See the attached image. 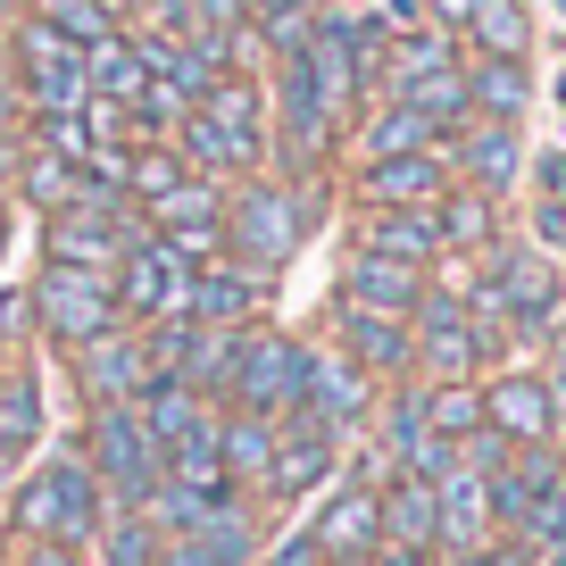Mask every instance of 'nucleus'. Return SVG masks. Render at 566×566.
Masks as SVG:
<instances>
[{
    "instance_id": "f257e3e1",
    "label": "nucleus",
    "mask_w": 566,
    "mask_h": 566,
    "mask_svg": "<svg viewBox=\"0 0 566 566\" xmlns=\"http://www.w3.org/2000/svg\"><path fill=\"white\" fill-rule=\"evenodd\" d=\"M101 516H108V492H101V475L84 467L75 442L25 459L18 475H9V500H0V533H9V542H75V549H92Z\"/></svg>"
},
{
    "instance_id": "f03ea898",
    "label": "nucleus",
    "mask_w": 566,
    "mask_h": 566,
    "mask_svg": "<svg viewBox=\"0 0 566 566\" xmlns=\"http://www.w3.org/2000/svg\"><path fill=\"white\" fill-rule=\"evenodd\" d=\"M317 209H325V184L317 176H242L226 184V259L259 266V275H283L301 259V242L317 233Z\"/></svg>"
},
{
    "instance_id": "7ed1b4c3",
    "label": "nucleus",
    "mask_w": 566,
    "mask_h": 566,
    "mask_svg": "<svg viewBox=\"0 0 566 566\" xmlns=\"http://www.w3.org/2000/svg\"><path fill=\"white\" fill-rule=\"evenodd\" d=\"M475 275L492 283L500 325H509V350L542 358V342L566 325V259H549L533 233H500V242L475 259Z\"/></svg>"
},
{
    "instance_id": "20e7f679",
    "label": "nucleus",
    "mask_w": 566,
    "mask_h": 566,
    "mask_svg": "<svg viewBox=\"0 0 566 566\" xmlns=\"http://www.w3.org/2000/svg\"><path fill=\"white\" fill-rule=\"evenodd\" d=\"M75 450H84V467L101 475L108 509H150V492L167 483V450H159V433L142 424L134 400L84 408V417H75Z\"/></svg>"
},
{
    "instance_id": "39448f33",
    "label": "nucleus",
    "mask_w": 566,
    "mask_h": 566,
    "mask_svg": "<svg viewBox=\"0 0 566 566\" xmlns=\"http://www.w3.org/2000/svg\"><path fill=\"white\" fill-rule=\"evenodd\" d=\"M408 334H417V384H483L492 367H509V350H500V342L467 317L459 283H450L442 266H433V283H424V301H417V317H408Z\"/></svg>"
},
{
    "instance_id": "423d86ee",
    "label": "nucleus",
    "mask_w": 566,
    "mask_h": 566,
    "mask_svg": "<svg viewBox=\"0 0 566 566\" xmlns=\"http://www.w3.org/2000/svg\"><path fill=\"white\" fill-rule=\"evenodd\" d=\"M266 101H275V142L292 150V167H301V176H317V167L334 159L342 117H350V108H342L334 84L317 75L308 42H301V51H275V92H266Z\"/></svg>"
},
{
    "instance_id": "0eeeda50",
    "label": "nucleus",
    "mask_w": 566,
    "mask_h": 566,
    "mask_svg": "<svg viewBox=\"0 0 566 566\" xmlns=\"http://www.w3.org/2000/svg\"><path fill=\"white\" fill-rule=\"evenodd\" d=\"M34 292V350H84L92 334H108V325H125L117 317V283L108 275H92V266H59V259H42V275L25 283Z\"/></svg>"
},
{
    "instance_id": "6e6552de",
    "label": "nucleus",
    "mask_w": 566,
    "mask_h": 566,
    "mask_svg": "<svg viewBox=\"0 0 566 566\" xmlns=\"http://www.w3.org/2000/svg\"><path fill=\"white\" fill-rule=\"evenodd\" d=\"M308 384V342L283 334V325H242L233 334V375H226V408H250V417H292Z\"/></svg>"
},
{
    "instance_id": "1a4fd4ad",
    "label": "nucleus",
    "mask_w": 566,
    "mask_h": 566,
    "mask_svg": "<svg viewBox=\"0 0 566 566\" xmlns=\"http://www.w3.org/2000/svg\"><path fill=\"white\" fill-rule=\"evenodd\" d=\"M142 242V209L125 192H101L92 184L75 209H59V217H42V259H59V266H92V275H117V259Z\"/></svg>"
},
{
    "instance_id": "9d476101",
    "label": "nucleus",
    "mask_w": 566,
    "mask_h": 566,
    "mask_svg": "<svg viewBox=\"0 0 566 566\" xmlns=\"http://www.w3.org/2000/svg\"><path fill=\"white\" fill-rule=\"evenodd\" d=\"M9 59H18V108H25V117H59V108H84L92 101L84 51H75L51 18H34V9L9 25Z\"/></svg>"
},
{
    "instance_id": "9b49d317",
    "label": "nucleus",
    "mask_w": 566,
    "mask_h": 566,
    "mask_svg": "<svg viewBox=\"0 0 566 566\" xmlns=\"http://www.w3.org/2000/svg\"><path fill=\"white\" fill-rule=\"evenodd\" d=\"M483 424L509 450H558L566 417H558V391H549L542 358H509V367L483 375Z\"/></svg>"
},
{
    "instance_id": "f8f14e48",
    "label": "nucleus",
    "mask_w": 566,
    "mask_h": 566,
    "mask_svg": "<svg viewBox=\"0 0 566 566\" xmlns=\"http://www.w3.org/2000/svg\"><path fill=\"white\" fill-rule=\"evenodd\" d=\"M375 400H384V384H375L367 367H350V358L334 350V342H308V384H301V408L292 417H308V424H325L342 450L367 433V417H375Z\"/></svg>"
},
{
    "instance_id": "ddd939ff",
    "label": "nucleus",
    "mask_w": 566,
    "mask_h": 566,
    "mask_svg": "<svg viewBox=\"0 0 566 566\" xmlns=\"http://www.w3.org/2000/svg\"><path fill=\"white\" fill-rule=\"evenodd\" d=\"M358 442H367L391 475H424L433 483L450 467V442H433V424H424V384L417 375H408V384H384V400H375V417H367Z\"/></svg>"
},
{
    "instance_id": "4468645a",
    "label": "nucleus",
    "mask_w": 566,
    "mask_h": 566,
    "mask_svg": "<svg viewBox=\"0 0 566 566\" xmlns=\"http://www.w3.org/2000/svg\"><path fill=\"white\" fill-rule=\"evenodd\" d=\"M334 475H342V442L325 433V424H308V417H283L275 424V459H266V483H259V509H275V516L308 509Z\"/></svg>"
},
{
    "instance_id": "2eb2a0df",
    "label": "nucleus",
    "mask_w": 566,
    "mask_h": 566,
    "mask_svg": "<svg viewBox=\"0 0 566 566\" xmlns=\"http://www.w3.org/2000/svg\"><path fill=\"white\" fill-rule=\"evenodd\" d=\"M167 142L184 150L192 176L242 184V176H259V167H266V142H275V134H266V125H242V117H217V108H184Z\"/></svg>"
},
{
    "instance_id": "dca6fc26",
    "label": "nucleus",
    "mask_w": 566,
    "mask_h": 566,
    "mask_svg": "<svg viewBox=\"0 0 566 566\" xmlns=\"http://www.w3.org/2000/svg\"><path fill=\"white\" fill-rule=\"evenodd\" d=\"M142 226L159 233V242L176 250L184 266H209V259H226V184H209V176H184L176 192H159L150 209H142Z\"/></svg>"
},
{
    "instance_id": "f3484780",
    "label": "nucleus",
    "mask_w": 566,
    "mask_h": 566,
    "mask_svg": "<svg viewBox=\"0 0 566 566\" xmlns=\"http://www.w3.org/2000/svg\"><path fill=\"white\" fill-rule=\"evenodd\" d=\"M117 317L125 325H159V317H184V292H192V266L159 242V233L142 226V242L117 259Z\"/></svg>"
},
{
    "instance_id": "a211bd4d",
    "label": "nucleus",
    "mask_w": 566,
    "mask_h": 566,
    "mask_svg": "<svg viewBox=\"0 0 566 566\" xmlns=\"http://www.w3.org/2000/svg\"><path fill=\"white\" fill-rule=\"evenodd\" d=\"M67 384H75L84 408L142 400V384H150V342H142V325H108V334H92L84 350H67Z\"/></svg>"
},
{
    "instance_id": "6ab92c4d",
    "label": "nucleus",
    "mask_w": 566,
    "mask_h": 566,
    "mask_svg": "<svg viewBox=\"0 0 566 566\" xmlns=\"http://www.w3.org/2000/svg\"><path fill=\"white\" fill-rule=\"evenodd\" d=\"M442 159H450V176H459V184H475V192L509 200V192H525V167H533V150H525V125L467 117L459 134L442 142Z\"/></svg>"
},
{
    "instance_id": "aec40b11",
    "label": "nucleus",
    "mask_w": 566,
    "mask_h": 566,
    "mask_svg": "<svg viewBox=\"0 0 566 566\" xmlns=\"http://www.w3.org/2000/svg\"><path fill=\"white\" fill-rule=\"evenodd\" d=\"M325 342H334L350 367H367L375 384H408V375H417V334H408V317H375V308L325 301Z\"/></svg>"
},
{
    "instance_id": "412c9836",
    "label": "nucleus",
    "mask_w": 566,
    "mask_h": 566,
    "mask_svg": "<svg viewBox=\"0 0 566 566\" xmlns=\"http://www.w3.org/2000/svg\"><path fill=\"white\" fill-rule=\"evenodd\" d=\"M308 542H317L325 558H375V542H384V492L334 475L308 500Z\"/></svg>"
},
{
    "instance_id": "4be33fe9",
    "label": "nucleus",
    "mask_w": 566,
    "mask_h": 566,
    "mask_svg": "<svg viewBox=\"0 0 566 566\" xmlns=\"http://www.w3.org/2000/svg\"><path fill=\"white\" fill-rule=\"evenodd\" d=\"M266 301H275V275H259V266H242V259H209V266H192L184 317L242 334V325H259V317H266Z\"/></svg>"
},
{
    "instance_id": "5701e85b",
    "label": "nucleus",
    "mask_w": 566,
    "mask_h": 566,
    "mask_svg": "<svg viewBox=\"0 0 566 566\" xmlns=\"http://www.w3.org/2000/svg\"><path fill=\"white\" fill-rule=\"evenodd\" d=\"M450 184L459 176H450L442 150H400V159H358L350 192H358V209H433Z\"/></svg>"
},
{
    "instance_id": "b1692460",
    "label": "nucleus",
    "mask_w": 566,
    "mask_h": 566,
    "mask_svg": "<svg viewBox=\"0 0 566 566\" xmlns=\"http://www.w3.org/2000/svg\"><path fill=\"white\" fill-rule=\"evenodd\" d=\"M424 266H408V259H375V250H342V275H334V301H350V308H375V317H417V301H424Z\"/></svg>"
},
{
    "instance_id": "393cba45",
    "label": "nucleus",
    "mask_w": 566,
    "mask_h": 566,
    "mask_svg": "<svg viewBox=\"0 0 566 566\" xmlns=\"http://www.w3.org/2000/svg\"><path fill=\"white\" fill-rule=\"evenodd\" d=\"M51 433V384L34 358H0V459H34Z\"/></svg>"
},
{
    "instance_id": "a878e982",
    "label": "nucleus",
    "mask_w": 566,
    "mask_h": 566,
    "mask_svg": "<svg viewBox=\"0 0 566 566\" xmlns=\"http://www.w3.org/2000/svg\"><path fill=\"white\" fill-rule=\"evenodd\" d=\"M433 516H442V558H467V549L492 542V500H483V475L450 450V467L433 475Z\"/></svg>"
},
{
    "instance_id": "bb28decb",
    "label": "nucleus",
    "mask_w": 566,
    "mask_h": 566,
    "mask_svg": "<svg viewBox=\"0 0 566 566\" xmlns=\"http://www.w3.org/2000/svg\"><path fill=\"white\" fill-rule=\"evenodd\" d=\"M350 250H375V259H408V266H442V233H433V209H358L350 217Z\"/></svg>"
},
{
    "instance_id": "cd10ccee",
    "label": "nucleus",
    "mask_w": 566,
    "mask_h": 566,
    "mask_svg": "<svg viewBox=\"0 0 566 566\" xmlns=\"http://www.w3.org/2000/svg\"><path fill=\"white\" fill-rule=\"evenodd\" d=\"M433 233H442V259H483V250L509 233V217H500L492 192H475V184H450V192L433 200Z\"/></svg>"
},
{
    "instance_id": "c85d7f7f",
    "label": "nucleus",
    "mask_w": 566,
    "mask_h": 566,
    "mask_svg": "<svg viewBox=\"0 0 566 566\" xmlns=\"http://www.w3.org/2000/svg\"><path fill=\"white\" fill-rule=\"evenodd\" d=\"M350 150H358V159H400V150H442V134H433L408 101L375 92V101L358 108V125H350Z\"/></svg>"
},
{
    "instance_id": "c756f323",
    "label": "nucleus",
    "mask_w": 566,
    "mask_h": 566,
    "mask_svg": "<svg viewBox=\"0 0 566 566\" xmlns=\"http://www.w3.org/2000/svg\"><path fill=\"white\" fill-rule=\"evenodd\" d=\"M134 408H142V424L159 433V450H176V442H192V433H209V424H217V400H209V391H192L184 375H150Z\"/></svg>"
},
{
    "instance_id": "7c9ffc66",
    "label": "nucleus",
    "mask_w": 566,
    "mask_h": 566,
    "mask_svg": "<svg viewBox=\"0 0 566 566\" xmlns=\"http://www.w3.org/2000/svg\"><path fill=\"white\" fill-rule=\"evenodd\" d=\"M275 424H283V417H250V408H217V459H226L233 492H250V500H259V483H266V459H275Z\"/></svg>"
},
{
    "instance_id": "2f4dec72",
    "label": "nucleus",
    "mask_w": 566,
    "mask_h": 566,
    "mask_svg": "<svg viewBox=\"0 0 566 566\" xmlns=\"http://www.w3.org/2000/svg\"><path fill=\"white\" fill-rule=\"evenodd\" d=\"M467 101H475V117L525 125V108H533V67H525V59H492V51H467Z\"/></svg>"
},
{
    "instance_id": "473e14b6",
    "label": "nucleus",
    "mask_w": 566,
    "mask_h": 566,
    "mask_svg": "<svg viewBox=\"0 0 566 566\" xmlns=\"http://www.w3.org/2000/svg\"><path fill=\"white\" fill-rule=\"evenodd\" d=\"M384 542L391 549H433V558H442V516H433V483L424 475H391L384 483Z\"/></svg>"
},
{
    "instance_id": "72a5a7b5",
    "label": "nucleus",
    "mask_w": 566,
    "mask_h": 566,
    "mask_svg": "<svg viewBox=\"0 0 566 566\" xmlns=\"http://www.w3.org/2000/svg\"><path fill=\"white\" fill-rule=\"evenodd\" d=\"M84 75H92V101H117V108H134L142 101V84H150V51H142L134 34H101L84 51Z\"/></svg>"
},
{
    "instance_id": "f704fd0d",
    "label": "nucleus",
    "mask_w": 566,
    "mask_h": 566,
    "mask_svg": "<svg viewBox=\"0 0 566 566\" xmlns=\"http://www.w3.org/2000/svg\"><path fill=\"white\" fill-rule=\"evenodd\" d=\"M459 59H467V42L450 34V25L417 18L408 34H391V51H384V92L391 84H417V75H442V67H459Z\"/></svg>"
},
{
    "instance_id": "c9c22d12",
    "label": "nucleus",
    "mask_w": 566,
    "mask_h": 566,
    "mask_svg": "<svg viewBox=\"0 0 566 566\" xmlns=\"http://www.w3.org/2000/svg\"><path fill=\"white\" fill-rule=\"evenodd\" d=\"M92 192V176L75 159H51V150H25L18 159V200L34 217H59V209H75V200Z\"/></svg>"
},
{
    "instance_id": "e433bc0d",
    "label": "nucleus",
    "mask_w": 566,
    "mask_h": 566,
    "mask_svg": "<svg viewBox=\"0 0 566 566\" xmlns=\"http://www.w3.org/2000/svg\"><path fill=\"white\" fill-rule=\"evenodd\" d=\"M391 101H408L433 134L450 142L467 117H475V101H467V59H459V67H442V75H417V84H391Z\"/></svg>"
},
{
    "instance_id": "4c0bfd02",
    "label": "nucleus",
    "mask_w": 566,
    "mask_h": 566,
    "mask_svg": "<svg viewBox=\"0 0 566 566\" xmlns=\"http://www.w3.org/2000/svg\"><path fill=\"white\" fill-rule=\"evenodd\" d=\"M167 533L150 525V509H108L92 533V566H159Z\"/></svg>"
},
{
    "instance_id": "58836bf2",
    "label": "nucleus",
    "mask_w": 566,
    "mask_h": 566,
    "mask_svg": "<svg viewBox=\"0 0 566 566\" xmlns=\"http://www.w3.org/2000/svg\"><path fill=\"white\" fill-rule=\"evenodd\" d=\"M467 51H492V59H525L533 51V9L525 0H483L475 9V25H467Z\"/></svg>"
},
{
    "instance_id": "ea45409f",
    "label": "nucleus",
    "mask_w": 566,
    "mask_h": 566,
    "mask_svg": "<svg viewBox=\"0 0 566 566\" xmlns=\"http://www.w3.org/2000/svg\"><path fill=\"white\" fill-rule=\"evenodd\" d=\"M192 176V167H184V150L176 142H134V150H125V200H134V209H150V200L159 192H176V184Z\"/></svg>"
},
{
    "instance_id": "a19ab883",
    "label": "nucleus",
    "mask_w": 566,
    "mask_h": 566,
    "mask_svg": "<svg viewBox=\"0 0 566 566\" xmlns=\"http://www.w3.org/2000/svg\"><path fill=\"white\" fill-rule=\"evenodd\" d=\"M424 424H433V442L459 450L483 424V384H424Z\"/></svg>"
},
{
    "instance_id": "79ce46f5",
    "label": "nucleus",
    "mask_w": 566,
    "mask_h": 566,
    "mask_svg": "<svg viewBox=\"0 0 566 566\" xmlns=\"http://www.w3.org/2000/svg\"><path fill=\"white\" fill-rule=\"evenodd\" d=\"M25 150H51V159H92V125L84 108H59V117H25Z\"/></svg>"
},
{
    "instance_id": "37998d69",
    "label": "nucleus",
    "mask_w": 566,
    "mask_h": 566,
    "mask_svg": "<svg viewBox=\"0 0 566 566\" xmlns=\"http://www.w3.org/2000/svg\"><path fill=\"white\" fill-rule=\"evenodd\" d=\"M516 542H525L542 566H566V475L542 492V509L525 516V533H516Z\"/></svg>"
},
{
    "instance_id": "c03bdc74",
    "label": "nucleus",
    "mask_w": 566,
    "mask_h": 566,
    "mask_svg": "<svg viewBox=\"0 0 566 566\" xmlns=\"http://www.w3.org/2000/svg\"><path fill=\"white\" fill-rule=\"evenodd\" d=\"M34 18H51L75 51H92L101 34H117V9H108V0H51V9H34Z\"/></svg>"
},
{
    "instance_id": "a18cd8bd",
    "label": "nucleus",
    "mask_w": 566,
    "mask_h": 566,
    "mask_svg": "<svg viewBox=\"0 0 566 566\" xmlns=\"http://www.w3.org/2000/svg\"><path fill=\"white\" fill-rule=\"evenodd\" d=\"M9 350H34V292H25V283H0V358Z\"/></svg>"
},
{
    "instance_id": "49530a36",
    "label": "nucleus",
    "mask_w": 566,
    "mask_h": 566,
    "mask_svg": "<svg viewBox=\"0 0 566 566\" xmlns=\"http://www.w3.org/2000/svg\"><path fill=\"white\" fill-rule=\"evenodd\" d=\"M0 566H92V549H75V542H9Z\"/></svg>"
},
{
    "instance_id": "de8ad7c7",
    "label": "nucleus",
    "mask_w": 566,
    "mask_h": 566,
    "mask_svg": "<svg viewBox=\"0 0 566 566\" xmlns=\"http://www.w3.org/2000/svg\"><path fill=\"white\" fill-rule=\"evenodd\" d=\"M525 192H533V200H558V209H566V150H542V159L525 167Z\"/></svg>"
},
{
    "instance_id": "09e8293b",
    "label": "nucleus",
    "mask_w": 566,
    "mask_h": 566,
    "mask_svg": "<svg viewBox=\"0 0 566 566\" xmlns=\"http://www.w3.org/2000/svg\"><path fill=\"white\" fill-rule=\"evenodd\" d=\"M475 566H542V558H533V549L516 542V533H492V542L475 549Z\"/></svg>"
},
{
    "instance_id": "8fccbe9b",
    "label": "nucleus",
    "mask_w": 566,
    "mask_h": 566,
    "mask_svg": "<svg viewBox=\"0 0 566 566\" xmlns=\"http://www.w3.org/2000/svg\"><path fill=\"white\" fill-rule=\"evenodd\" d=\"M542 375H549V391H558V417H566V325L542 342Z\"/></svg>"
},
{
    "instance_id": "3c124183",
    "label": "nucleus",
    "mask_w": 566,
    "mask_h": 566,
    "mask_svg": "<svg viewBox=\"0 0 566 566\" xmlns=\"http://www.w3.org/2000/svg\"><path fill=\"white\" fill-rule=\"evenodd\" d=\"M9 117H25V108H18V59H9V34H0V134H9Z\"/></svg>"
},
{
    "instance_id": "603ef678",
    "label": "nucleus",
    "mask_w": 566,
    "mask_h": 566,
    "mask_svg": "<svg viewBox=\"0 0 566 566\" xmlns=\"http://www.w3.org/2000/svg\"><path fill=\"white\" fill-rule=\"evenodd\" d=\"M475 9H483V0H424V18L450 25V34H467V25H475Z\"/></svg>"
},
{
    "instance_id": "864d4df0",
    "label": "nucleus",
    "mask_w": 566,
    "mask_h": 566,
    "mask_svg": "<svg viewBox=\"0 0 566 566\" xmlns=\"http://www.w3.org/2000/svg\"><path fill=\"white\" fill-rule=\"evenodd\" d=\"M375 566H433V549H391V542H375Z\"/></svg>"
},
{
    "instance_id": "5fc2aeb1",
    "label": "nucleus",
    "mask_w": 566,
    "mask_h": 566,
    "mask_svg": "<svg viewBox=\"0 0 566 566\" xmlns=\"http://www.w3.org/2000/svg\"><path fill=\"white\" fill-rule=\"evenodd\" d=\"M9 475H18V459H0V500H9Z\"/></svg>"
},
{
    "instance_id": "6e6d98bb",
    "label": "nucleus",
    "mask_w": 566,
    "mask_h": 566,
    "mask_svg": "<svg viewBox=\"0 0 566 566\" xmlns=\"http://www.w3.org/2000/svg\"><path fill=\"white\" fill-rule=\"evenodd\" d=\"M433 566H475V549H467V558H433Z\"/></svg>"
},
{
    "instance_id": "4d7b16f0",
    "label": "nucleus",
    "mask_w": 566,
    "mask_h": 566,
    "mask_svg": "<svg viewBox=\"0 0 566 566\" xmlns=\"http://www.w3.org/2000/svg\"><path fill=\"white\" fill-rule=\"evenodd\" d=\"M391 9H400V18H408V9H424V0H391Z\"/></svg>"
},
{
    "instance_id": "13d9d810",
    "label": "nucleus",
    "mask_w": 566,
    "mask_h": 566,
    "mask_svg": "<svg viewBox=\"0 0 566 566\" xmlns=\"http://www.w3.org/2000/svg\"><path fill=\"white\" fill-rule=\"evenodd\" d=\"M0 250H9V217H0Z\"/></svg>"
},
{
    "instance_id": "bf43d9fd",
    "label": "nucleus",
    "mask_w": 566,
    "mask_h": 566,
    "mask_svg": "<svg viewBox=\"0 0 566 566\" xmlns=\"http://www.w3.org/2000/svg\"><path fill=\"white\" fill-rule=\"evenodd\" d=\"M558 101H566V67H558Z\"/></svg>"
},
{
    "instance_id": "052dcab7",
    "label": "nucleus",
    "mask_w": 566,
    "mask_h": 566,
    "mask_svg": "<svg viewBox=\"0 0 566 566\" xmlns=\"http://www.w3.org/2000/svg\"><path fill=\"white\" fill-rule=\"evenodd\" d=\"M25 9H51V0H25Z\"/></svg>"
},
{
    "instance_id": "680f3d73",
    "label": "nucleus",
    "mask_w": 566,
    "mask_h": 566,
    "mask_svg": "<svg viewBox=\"0 0 566 566\" xmlns=\"http://www.w3.org/2000/svg\"><path fill=\"white\" fill-rule=\"evenodd\" d=\"M0 150H9V142H0Z\"/></svg>"
}]
</instances>
